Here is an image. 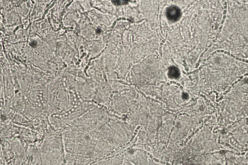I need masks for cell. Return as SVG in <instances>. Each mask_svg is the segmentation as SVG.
Masks as SVG:
<instances>
[{
  "mask_svg": "<svg viewBox=\"0 0 248 165\" xmlns=\"http://www.w3.org/2000/svg\"><path fill=\"white\" fill-rule=\"evenodd\" d=\"M178 10L176 8L170 7L167 10V16L171 20H174L178 17Z\"/></svg>",
  "mask_w": 248,
  "mask_h": 165,
  "instance_id": "1",
  "label": "cell"
}]
</instances>
